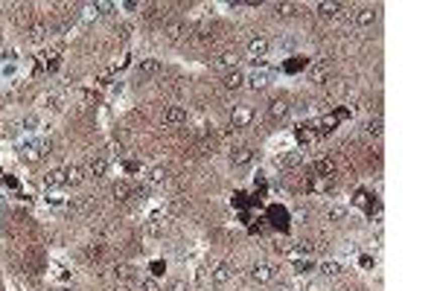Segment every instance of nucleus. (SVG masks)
<instances>
[{"label": "nucleus", "instance_id": "f257e3e1", "mask_svg": "<svg viewBox=\"0 0 437 291\" xmlns=\"http://www.w3.org/2000/svg\"><path fill=\"white\" fill-rule=\"evenodd\" d=\"M274 277H277V268H274L271 262H257V265H251V279H254V282L265 285V282H271Z\"/></svg>", "mask_w": 437, "mask_h": 291}, {"label": "nucleus", "instance_id": "f03ea898", "mask_svg": "<svg viewBox=\"0 0 437 291\" xmlns=\"http://www.w3.org/2000/svg\"><path fill=\"white\" fill-rule=\"evenodd\" d=\"M353 21H355V27L368 29V27H373V24L379 21V9H373V6H361V9L353 15Z\"/></svg>", "mask_w": 437, "mask_h": 291}, {"label": "nucleus", "instance_id": "7ed1b4c3", "mask_svg": "<svg viewBox=\"0 0 437 291\" xmlns=\"http://www.w3.org/2000/svg\"><path fill=\"white\" fill-rule=\"evenodd\" d=\"M245 82H248V87L251 90H265L268 87V82H271V73L265 67H260V70H254L251 76H245Z\"/></svg>", "mask_w": 437, "mask_h": 291}, {"label": "nucleus", "instance_id": "20e7f679", "mask_svg": "<svg viewBox=\"0 0 437 291\" xmlns=\"http://www.w3.org/2000/svg\"><path fill=\"white\" fill-rule=\"evenodd\" d=\"M231 279H233V265H228V262L216 265L213 274H210V282H213V285H228Z\"/></svg>", "mask_w": 437, "mask_h": 291}, {"label": "nucleus", "instance_id": "39448f33", "mask_svg": "<svg viewBox=\"0 0 437 291\" xmlns=\"http://www.w3.org/2000/svg\"><path fill=\"white\" fill-rule=\"evenodd\" d=\"M288 111H292V105H288L286 96H274L271 102H268V114H271V120H283V117H288Z\"/></svg>", "mask_w": 437, "mask_h": 291}, {"label": "nucleus", "instance_id": "423d86ee", "mask_svg": "<svg viewBox=\"0 0 437 291\" xmlns=\"http://www.w3.org/2000/svg\"><path fill=\"white\" fill-rule=\"evenodd\" d=\"M268 47H271V44H268V38L254 35V38L248 41V56H251V61H254V58H262L265 53H268Z\"/></svg>", "mask_w": 437, "mask_h": 291}, {"label": "nucleus", "instance_id": "0eeeda50", "mask_svg": "<svg viewBox=\"0 0 437 291\" xmlns=\"http://www.w3.org/2000/svg\"><path fill=\"white\" fill-rule=\"evenodd\" d=\"M216 67L218 70H228V73L236 70V67H239V53H236V50H225V53L216 58Z\"/></svg>", "mask_w": 437, "mask_h": 291}, {"label": "nucleus", "instance_id": "6e6552de", "mask_svg": "<svg viewBox=\"0 0 437 291\" xmlns=\"http://www.w3.org/2000/svg\"><path fill=\"white\" fill-rule=\"evenodd\" d=\"M251 160H254V149H248V146H239L231 152V166H248Z\"/></svg>", "mask_w": 437, "mask_h": 291}, {"label": "nucleus", "instance_id": "1a4fd4ad", "mask_svg": "<svg viewBox=\"0 0 437 291\" xmlns=\"http://www.w3.org/2000/svg\"><path fill=\"white\" fill-rule=\"evenodd\" d=\"M329 73H332V70H329L327 61H315L312 67H309V79H312L315 84H324L329 79Z\"/></svg>", "mask_w": 437, "mask_h": 291}, {"label": "nucleus", "instance_id": "9d476101", "mask_svg": "<svg viewBox=\"0 0 437 291\" xmlns=\"http://www.w3.org/2000/svg\"><path fill=\"white\" fill-rule=\"evenodd\" d=\"M18 154H21V160H27V163H38V160H41V149H38L35 143H21V146H18Z\"/></svg>", "mask_w": 437, "mask_h": 291}, {"label": "nucleus", "instance_id": "9b49d317", "mask_svg": "<svg viewBox=\"0 0 437 291\" xmlns=\"http://www.w3.org/2000/svg\"><path fill=\"white\" fill-rule=\"evenodd\" d=\"M164 123H166V125H181V123H187V108L169 105V108L164 111Z\"/></svg>", "mask_w": 437, "mask_h": 291}, {"label": "nucleus", "instance_id": "f8f14e48", "mask_svg": "<svg viewBox=\"0 0 437 291\" xmlns=\"http://www.w3.org/2000/svg\"><path fill=\"white\" fill-rule=\"evenodd\" d=\"M251 120H254V111H251V108H245V105H239V108H236V111L231 114L233 128H245V125L251 123Z\"/></svg>", "mask_w": 437, "mask_h": 291}, {"label": "nucleus", "instance_id": "ddd939ff", "mask_svg": "<svg viewBox=\"0 0 437 291\" xmlns=\"http://www.w3.org/2000/svg\"><path fill=\"white\" fill-rule=\"evenodd\" d=\"M155 73H161V61H155V58H146L137 64V79H149Z\"/></svg>", "mask_w": 437, "mask_h": 291}, {"label": "nucleus", "instance_id": "4468645a", "mask_svg": "<svg viewBox=\"0 0 437 291\" xmlns=\"http://www.w3.org/2000/svg\"><path fill=\"white\" fill-rule=\"evenodd\" d=\"M344 12L341 3H335V0H324V3H318V15L321 18H338Z\"/></svg>", "mask_w": 437, "mask_h": 291}, {"label": "nucleus", "instance_id": "2eb2a0df", "mask_svg": "<svg viewBox=\"0 0 437 291\" xmlns=\"http://www.w3.org/2000/svg\"><path fill=\"white\" fill-rule=\"evenodd\" d=\"M222 82H225V87H228V90H239V87L245 84V73H242V70H231Z\"/></svg>", "mask_w": 437, "mask_h": 291}, {"label": "nucleus", "instance_id": "dca6fc26", "mask_svg": "<svg viewBox=\"0 0 437 291\" xmlns=\"http://www.w3.org/2000/svg\"><path fill=\"white\" fill-rule=\"evenodd\" d=\"M315 172H318V178H332L335 175V163L329 157H321V160H315Z\"/></svg>", "mask_w": 437, "mask_h": 291}, {"label": "nucleus", "instance_id": "f3484780", "mask_svg": "<svg viewBox=\"0 0 437 291\" xmlns=\"http://www.w3.org/2000/svg\"><path fill=\"white\" fill-rule=\"evenodd\" d=\"M88 172H91L94 178H102V175L108 172V160H105V157H91V163H88Z\"/></svg>", "mask_w": 437, "mask_h": 291}, {"label": "nucleus", "instance_id": "a211bd4d", "mask_svg": "<svg viewBox=\"0 0 437 291\" xmlns=\"http://www.w3.org/2000/svg\"><path fill=\"white\" fill-rule=\"evenodd\" d=\"M61 183H64V169H50V172L44 175V186H50V189H53V186H61Z\"/></svg>", "mask_w": 437, "mask_h": 291}, {"label": "nucleus", "instance_id": "6ab92c4d", "mask_svg": "<svg viewBox=\"0 0 437 291\" xmlns=\"http://www.w3.org/2000/svg\"><path fill=\"white\" fill-rule=\"evenodd\" d=\"M166 180H169V169H166V166H155L149 172V183H152V186H161V183H166Z\"/></svg>", "mask_w": 437, "mask_h": 291}, {"label": "nucleus", "instance_id": "aec40b11", "mask_svg": "<svg viewBox=\"0 0 437 291\" xmlns=\"http://www.w3.org/2000/svg\"><path fill=\"white\" fill-rule=\"evenodd\" d=\"M365 134H370V137H382V117H370L368 123H365Z\"/></svg>", "mask_w": 437, "mask_h": 291}, {"label": "nucleus", "instance_id": "412c9836", "mask_svg": "<svg viewBox=\"0 0 437 291\" xmlns=\"http://www.w3.org/2000/svg\"><path fill=\"white\" fill-rule=\"evenodd\" d=\"M82 169L79 166H67L64 169V183H70V186H76V183H82Z\"/></svg>", "mask_w": 437, "mask_h": 291}, {"label": "nucleus", "instance_id": "4be33fe9", "mask_svg": "<svg viewBox=\"0 0 437 291\" xmlns=\"http://www.w3.org/2000/svg\"><path fill=\"white\" fill-rule=\"evenodd\" d=\"M321 274H324V277H341L344 268H341V262H332V259H329V262L321 265Z\"/></svg>", "mask_w": 437, "mask_h": 291}, {"label": "nucleus", "instance_id": "5701e85b", "mask_svg": "<svg viewBox=\"0 0 437 291\" xmlns=\"http://www.w3.org/2000/svg\"><path fill=\"white\" fill-rule=\"evenodd\" d=\"M164 230H166V222H158V219H155V222L146 224V230H143V233L149 236V239H158V236H164Z\"/></svg>", "mask_w": 437, "mask_h": 291}, {"label": "nucleus", "instance_id": "b1692460", "mask_svg": "<svg viewBox=\"0 0 437 291\" xmlns=\"http://www.w3.org/2000/svg\"><path fill=\"white\" fill-rule=\"evenodd\" d=\"M344 219H347V207H329L327 210V222L338 224V222H344Z\"/></svg>", "mask_w": 437, "mask_h": 291}, {"label": "nucleus", "instance_id": "393cba45", "mask_svg": "<svg viewBox=\"0 0 437 291\" xmlns=\"http://www.w3.org/2000/svg\"><path fill=\"white\" fill-rule=\"evenodd\" d=\"M274 12L280 15V18H295V15H298V6H295V3H277Z\"/></svg>", "mask_w": 437, "mask_h": 291}, {"label": "nucleus", "instance_id": "a878e982", "mask_svg": "<svg viewBox=\"0 0 437 291\" xmlns=\"http://www.w3.org/2000/svg\"><path fill=\"white\" fill-rule=\"evenodd\" d=\"M44 35H47V27H44V24H35V27L29 29V41H35V44L44 41Z\"/></svg>", "mask_w": 437, "mask_h": 291}, {"label": "nucleus", "instance_id": "bb28decb", "mask_svg": "<svg viewBox=\"0 0 437 291\" xmlns=\"http://www.w3.org/2000/svg\"><path fill=\"white\" fill-rule=\"evenodd\" d=\"M114 198H120V201L131 198V186H128V183H117V186H114Z\"/></svg>", "mask_w": 437, "mask_h": 291}, {"label": "nucleus", "instance_id": "cd10ccee", "mask_svg": "<svg viewBox=\"0 0 437 291\" xmlns=\"http://www.w3.org/2000/svg\"><path fill=\"white\" fill-rule=\"evenodd\" d=\"M140 291H161V285H158L155 277H143L140 279Z\"/></svg>", "mask_w": 437, "mask_h": 291}, {"label": "nucleus", "instance_id": "c85d7f7f", "mask_svg": "<svg viewBox=\"0 0 437 291\" xmlns=\"http://www.w3.org/2000/svg\"><path fill=\"white\" fill-rule=\"evenodd\" d=\"M184 32H187V24H172V27L166 29V35H169V38H181Z\"/></svg>", "mask_w": 437, "mask_h": 291}, {"label": "nucleus", "instance_id": "c756f323", "mask_svg": "<svg viewBox=\"0 0 437 291\" xmlns=\"http://www.w3.org/2000/svg\"><path fill=\"white\" fill-rule=\"evenodd\" d=\"M312 268H315V262H312V259H301V262L295 265V271H298V274H309Z\"/></svg>", "mask_w": 437, "mask_h": 291}, {"label": "nucleus", "instance_id": "7c9ffc66", "mask_svg": "<svg viewBox=\"0 0 437 291\" xmlns=\"http://www.w3.org/2000/svg\"><path fill=\"white\" fill-rule=\"evenodd\" d=\"M131 274H134V271H131V265H120V268L114 271V277H117V279H128Z\"/></svg>", "mask_w": 437, "mask_h": 291}, {"label": "nucleus", "instance_id": "2f4dec72", "mask_svg": "<svg viewBox=\"0 0 437 291\" xmlns=\"http://www.w3.org/2000/svg\"><path fill=\"white\" fill-rule=\"evenodd\" d=\"M47 105H50L53 111H61V96H58V93H50V96H47Z\"/></svg>", "mask_w": 437, "mask_h": 291}, {"label": "nucleus", "instance_id": "473e14b6", "mask_svg": "<svg viewBox=\"0 0 437 291\" xmlns=\"http://www.w3.org/2000/svg\"><path fill=\"white\" fill-rule=\"evenodd\" d=\"M94 9H96L99 15H111V12H114V3H96Z\"/></svg>", "mask_w": 437, "mask_h": 291}, {"label": "nucleus", "instance_id": "72a5a7b5", "mask_svg": "<svg viewBox=\"0 0 437 291\" xmlns=\"http://www.w3.org/2000/svg\"><path fill=\"white\" fill-rule=\"evenodd\" d=\"M24 128H27V131H35V128H38V117H32V114H29L27 120H24Z\"/></svg>", "mask_w": 437, "mask_h": 291}, {"label": "nucleus", "instance_id": "f704fd0d", "mask_svg": "<svg viewBox=\"0 0 437 291\" xmlns=\"http://www.w3.org/2000/svg\"><path fill=\"white\" fill-rule=\"evenodd\" d=\"M169 291H187V282H181V279H175V282L169 285Z\"/></svg>", "mask_w": 437, "mask_h": 291}, {"label": "nucleus", "instance_id": "c9c22d12", "mask_svg": "<svg viewBox=\"0 0 437 291\" xmlns=\"http://www.w3.org/2000/svg\"><path fill=\"white\" fill-rule=\"evenodd\" d=\"M280 47H283V50H295V41H292V38H283V41H280Z\"/></svg>", "mask_w": 437, "mask_h": 291}, {"label": "nucleus", "instance_id": "e433bc0d", "mask_svg": "<svg viewBox=\"0 0 437 291\" xmlns=\"http://www.w3.org/2000/svg\"><path fill=\"white\" fill-rule=\"evenodd\" d=\"M99 250H102L99 245H91V248H88V256H99Z\"/></svg>", "mask_w": 437, "mask_h": 291}, {"label": "nucleus", "instance_id": "4c0bfd02", "mask_svg": "<svg viewBox=\"0 0 437 291\" xmlns=\"http://www.w3.org/2000/svg\"><path fill=\"white\" fill-rule=\"evenodd\" d=\"M277 291H292V285H286V282H280V285H277Z\"/></svg>", "mask_w": 437, "mask_h": 291}]
</instances>
